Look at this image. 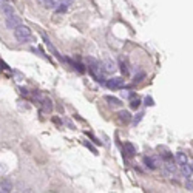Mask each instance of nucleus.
I'll return each mask as SVG.
<instances>
[{
  "label": "nucleus",
  "instance_id": "nucleus-1",
  "mask_svg": "<svg viewBox=\"0 0 193 193\" xmlns=\"http://www.w3.org/2000/svg\"><path fill=\"white\" fill-rule=\"evenodd\" d=\"M14 36H16V39L20 40V42H26V40L31 39V30L26 25L20 23L19 26H16V28H14Z\"/></svg>",
  "mask_w": 193,
  "mask_h": 193
},
{
  "label": "nucleus",
  "instance_id": "nucleus-2",
  "mask_svg": "<svg viewBox=\"0 0 193 193\" xmlns=\"http://www.w3.org/2000/svg\"><path fill=\"white\" fill-rule=\"evenodd\" d=\"M105 85L110 88V90H119L125 85V79L122 77H113V79H108L105 82Z\"/></svg>",
  "mask_w": 193,
  "mask_h": 193
},
{
  "label": "nucleus",
  "instance_id": "nucleus-3",
  "mask_svg": "<svg viewBox=\"0 0 193 193\" xmlns=\"http://www.w3.org/2000/svg\"><path fill=\"white\" fill-rule=\"evenodd\" d=\"M122 156H124V159H130V158L136 156V147L133 145L132 142H125V144H124Z\"/></svg>",
  "mask_w": 193,
  "mask_h": 193
},
{
  "label": "nucleus",
  "instance_id": "nucleus-4",
  "mask_svg": "<svg viewBox=\"0 0 193 193\" xmlns=\"http://www.w3.org/2000/svg\"><path fill=\"white\" fill-rule=\"evenodd\" d=\"M144 165H145L147 168H150V170H156V168H159V161H158V158L145 156V158H144Z\"/></svg>",
  "mask_w": 193,
  "mask_h": 193
},
{
  "label": "nucleus",
  "instance_id": "nucleus-5",
  "mask_svg": "<svg viewBox=\"0 0 193 193\" xmlns=\"http://www.w3.org/2000/svg\"><path fill=\"white\" fill-rule=\"evenodd\" d=\"M20 23H22V20H20L19 16H16V14L6 16V26H8L9 30H14L16 26H19Z\"/></svg>",
  "mask_w": 193,
  "mask_h": 193
},
{
  "label": "nucleus",
  "instance_id": "nucleus-6",
  "mask_svg": "<svg viewBox=\"0 0 193 193\" xmlns=\"http://www.w3.org/2000/svg\"><path fill=\"white\" fill-rule=\"evenodd\" d=\"M40 102H42V110L45 113H51L53 111L54 105H53V100L50 98H40Z\"/></svg>",
  "mask_w": 193,
  "mask_h": 193
},
{
  "label": "nucleus",
  "instance_id": "nucleus-7",
  "mask_svg": "<svg viewBox=\"0 0 193 193\" xmlns=\"http://www.w3.org/2000/svg\"><path fill=\"white\" fill-rule=\"evenodd\" d=\"M43 40H45V43H46V46H48V50H50V51H51V53L54 54V57H57V59H59L60 62H64V57H62V56H60V54H59V51H57V50H56V48H54V46H53V43H51V40H50V39H48V37L45 36V34H43Z\"/></svg>",
  "mask_w": 193,
  "mask_h": 193
},
{
  "label": "nucleus",
  "instance_id": "nucleus-8",
  "mask_svg": "<svg viewBox=\"0 0 193 193\" xmlns=\"http://www.w3.org/2000/svg\"><path fill=\"white\" fill-rule=\"evenodd\" d=\"M45 9H56L59 5V0H37Z\"/></svg>",
  "mask_w": 193,
  "mask_h": 193
},
{
  "label": "nucleus",
  "instance_id": "nucleus-9",
  "mask_svg": "<svg viewBox=\"0 0 193 193\" xmlns=\"http://www.w3.org/2000/svg\"><path fill=\"white\" fill-rule=\"evenodd\" d=\"M119 116V121L122 124H128L130 121H132V114H130V111H127V110H121V111L118 113Z\"/></svg>",
  "mask_w": 193,
  "mask_h": 193
},
{
  "label": "nucleus",
  "instance_id": "nucleus-10",
  "mask_svg": "<svg viewBox=\"0 0 193 193\" xmlns=\"http://www.w3.org/2000/svg\"><path fill=\"white\" fill-rule=\"evenodd\" d=\"M175 171H176L175 161H168V162H165V165H164V173H165V175H173Z\"/></svg>",
  "mask_w": 193,
  "mask_h": 193
},
{
  "label": "nucleus",
  "instance_id": "nucleus-11",
  "mask_svg": "<svg viewBox=\"0 0 193 193\" xmlns=\"http://www.w3.org/2000/svg\"><path fill=\"white\" fill-rule=\"evenodd\" d=\"M159 150H162V153H161V159H162L164 162H168V161H175V158H173V153H171V151H168L167 148H161V147H159Z\"/></svg>",
  "mask_w": 193,
  "mask_h": 193
},
{
  "label": "nucleus",
  "instance_id": "nucleus-12",
  "mask_svg": "<svg viewBox=\"0 0 193 193\" xmlns=\"http://www.w3.org/2000/svg\"><path fill=\"white\" fill-rule=\"evenodd\" d=\"M0 190L2 192H12V182L6 178L2 179V181H0Z\"/></svg>",
  "mask_w": 193,
  "mask_h": 193
},
{
  "label": "nucleus",
  "instance_id": "nucleus-13",
  "mask_svg": "<svg viewBox=\"0 0 193 193\" xmlns=\"http://www.w3.org/2000/svg\"><path fill=\"white\" fill-rule=\"evenodd\" d=\"M105 100H107L111 107H121V105H122V100L118 99V98H114V96H105Z\"/></svg>",
  "mask_w": 193,
  "mask_h": 193
},
{
  "label": "nucleus",
  "instance_id": "nucleus-14",
  "mask_svg": "<svg viewBox=\"0 0 193 193\" xmlns=\"http://www.w3.org/2000/svg\"><path fill=\"white\" fill-rule=\"evenodd\" d=\"M181 173H182V176H184V178H190V176L193 175L192 167H190L189 164H182V165H181Z\"/></svg>",
  "mask_w": 193,
  "mask_h": 193
},
{
  "label": "nucleus",
  "instance_id": "nucleus-15",
  "mask_svg": "<svg viewBox=\"0 0 193 193\" xmlns=\"http://www.w3.org/2000/svg\"><path fill=\"white\" fill-rule=\"evenodd\" d=\"M105 67H104V71L105 73H113L114 70H116V64L113 60H105V64H104Z\"/></svg>",
  "mask_w": 193,
  "mask_h": 193
},
{
  "label": "nucleus",
  "instance_id": "nucleus-16",
  "mask_svg": "<svg viewBox=\"0 0 193 193\" xmlns=\"http://www.w3.org/2000/svg\"><path fill=\"white\" fill-rule=\"evenodd\" d=\"M0 9L3 11L5 17H6V16H11V14H14V9H12V5H9V3H5V5H3Z\"/></svg>",
  "mask_w": 193,
  "mask_h": 193
},
{
  "label": "nucleus",
  "instance_id": "nucleus-17",
  "mask_svg": "<svg viewBox=\"0 0 193 193\" xmlns=\"http://www.w3.org/2000/svg\"><path fill=\"white\" fill-rule=\"evenodd\" d=\"M176 161L179 165H182V164H187V155L182 153V151H179V153H176Z\"/></svg>",
  "mask_w": 193,
  "mask_h": 193
},
{
  "label": "nucleus",
  "instance_id": "nucleus-18",
  "mask_svg": "<svg viewBox=\"0 0 193 193\" xmlns=\"http://www.w3.org/2000/svg\"><path fill=\"white\" fill-rule=\"evenodd\" d=\"M121 71H122V74L124 76H128V73H130V70H128V67H127V62L125 60H121Z\"/></svg>",
  "mask_w": 193,
  "mask_h": 193
},
{
  "label": "nucleus",
  "instance_id": "nucleus-19",
  "mask_svg": "<svg viewBox=\"0 0 193 193\" xmlns=\"http://www.w3.org/2000/svg\"><path fill=\"white\" fill-rule=\"evenodd\" d=\"M145 71H139V73H137V74H134V82H136V84H137V82H142L144 79H145Z\"/></svg>",
  "mask_w": 193,
  "mask_h": 193
},
{
  "label": "nucleus",
  "instance_id": "nucleus-20",
  "mask_svg": "<svg viewBox=\"0 0 193 193\" xmlns=\"http://www.w3.org/2000/svg\"><path fill=\"white\" fill-rule=\"evenodd\" d=\"M84 145H85V147H87V148H88L90 151H91L93 155H98V148H96L94 145H91V144H90L88 141H85V142H84Z\"/></svg>",
  "mask_w": 193,
  "mask_h": 193
},
{
  "label": "nucleus",
  "instance_id": "nucleus-21",
  "mask_svg": "<svg viewBox=\"0 0 193 193\" xmlns=\"http://www.w3.org/2000/svg\"><path fill=\"white\" fill-rule=\"evenodd\" d=\"M142 118H144V113H142V111H141V113H137L134 118H133V125H137V124L142 121Z\"/></svg>",
  "mask_w": 193,
  "mask_h": 193
},
{
  "label": "nucleus",
  "instance_id": "nucleus-22",
  "mask_svg": "<svg viewBox=\"0 0 193 193\" xmlns=\"http://www.w3.org/2000/svg\"><path fill=\"white\" fill-rule=\"evenodd\" d=\"M139 105H141V99H133L132 102H130V107H132L133 110L139 108Z\"/></svg>",
  "mask_w": 193,
  "mask_h": 193
},
{
  "label": "nucleus",
  "instance_id": "nucleus-23",
  "mask_svg": "<svg viewBox=\"0 0 193 193\" xmlns=\"http://www.w3.org/2000/svg\"><path fill=\"white\" fill-rule=\"evenodd\" d=\"M185 189L187 190H193V181L190 178H185Z\"/></svg>",
  "mask_w": 193,
  "mask_h": 193
},
{
  "label": "nucleus",
  "instance_id": "nucleus-24",
  "mask_svg": "<svg viewBox=\"0 0 193 193\" xmlns=\"http://www.w3.org/2000/svg\"><path fill=\"white\" fill-rule=\"evenodd\" d=\"M87 136H88V137H90V139H91V141H93L94 144H98V145H102V142H100V141L98 139V137H94V136H93L91 133H87Z\"/></svg>",
  "mask_w": 193,
  "mask_h": 193
},
{
  "label": "nucleus",
  "instance_id": "nucleus-25",
  "mask_svg": "<svg viewBox=\"0 0 193 193\" xmlns=\"http://www.w3.org/2000/svg\"><path fill=\"white\" fill-rule=\"evenodd\" d=\"M145 105H150V107H153V105H155L153 99H151V98H145Z\"/></svg>",
  "mask_w": 193,
  "mask_h": 193
},
{
  "label": "nucleus",
  "instance_id": "nucleus-26",
  "mask_svg": "<svg viewBox=\"0 0 193 193\" xmlns=\"http://www.w3.org/2000/svg\"><path fill=\"white\" fill-rule=\"evenodd\" d=\"M0 68H2V70H9V68H8V65H6L3 60H0Z\"/></svg>",
  "mask_w": 193,
  "mask_h": 193
},
{
  "label": "nucleus",
  "instance_id": "nucleus-27",
  "mask_svg": "<svg viewBox=\"0 0 193 193\" xmlns=\"http://www.w3.org/2000/svg\"><path fill=\"white\" fill-rule=\"evenodd\" d=\"M6 3V0H0V8H2V6Z\"/></svg>",
  "mask_w": 193,
  "mask_h": 193
},
{
  "label": "nucleus",
  "instance_id": "nucleus-28",
  "mask_svg": "<svg viewBox=\"0 0 193 193\" xmlns=\"http://www.w3.org/2000/svg\"><path fill=\"white\" fill-rule=\"evenodd\" d=\"M190 167H192V171H193V162H192V165H190Z\"/></svg>",
  "mask_w": 193,
  "mask_h": 193
}]
</instances>
